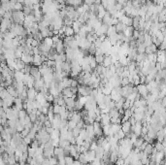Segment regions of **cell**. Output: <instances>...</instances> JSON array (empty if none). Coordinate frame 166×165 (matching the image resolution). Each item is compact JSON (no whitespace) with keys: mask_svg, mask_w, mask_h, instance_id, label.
<instances>
[{"mask_svg":"<svg viewBox=\"0 0 166 165\" xmlns=\"http://www.w3.org/2000/svg\"><path fill=\"white\" fill-rule=\"evenodd\" d=\"M92 88L91 86H84V84H81V86H78V91L77 93L79 94L82 97H87V96L91 95Z\"/></svg>","mask_w":166,"mask_h":165,"instance_id":"1","label":"cell"},{"mask_svg":"<svg viewBox=\"0 0 166 165\" xmlns=\"http://www.w3.org/2000/svg\"><path fill=\"white\" fill-rule=\"evenodd\" d=\"M29 75L33 78V79H34V81L40 80L42 78L41 73H40V71H39V68L36 67V66H32V67H30Z\"/></svg>","mask_w":166,"mask_h":165,"instance_id":"2","label":"cell"},{"mask_svg":"<svg viewBox=\"0 0 166 165\" xmlns=\"http://www.w3.org/2000/svg\"><path fill=\"white\" fill-rule=\"evenodd\" d=\"M136 89H137V92L140 94V96L143 98L146 97L149 93L148 89H147V86H146V84H139L138 86H136Z\"/></svg>","mask_w":166,"mask_h":165,"instance_id":"3","label":"cell"},{"mask_svg":"<svg viewBox=\"0 0 166 165\" xmlns=\"http://www.w3.org/2000/svg\"><path fill=\"white\" fill-rule=\"evenodd\" d=\"M92 126H93V132H94V135L96 136H100L103 134V131H102V126L100 125L98 121H94L92 123Z\"/></svg>","mask_w":166,"mask_h":165,"instance_id":"4","label":"cell"},{"mask_svg":"<svg viewBox=\"0 0 166 165\" xmlns=\"http://www.w3.org/2000/svg\"><path fill=\"white\" fill-rule=\"evenodd\" d=\"M114 64V59H113V57L111 55H106V56H104V60H103V62H102V65L104 66L105 68H108V67H110L111 65H113Z\"/></svg>","mask_w":166,"mask_h":165,"instance_id":"5","label":"cell"},{"mask_svg":"<svg viewBox=\"0 0 166 165\" xmlns=\"http://www.w3.org/2000/svg\"><path fill=\"white\" fill-rule=\"evenodd\" d=\"M26 94H27V98L29 99V100L34 101L37 95V91L35 90L34 88H29L26 90Z\"/></svg>","mask_w":166,"mask_h":165,"instance_id":"6","label":"cell"},{"mask_svg":"<svg viewBox=\"0 0 166 165\" xmlns=\"http://www.w3.org/2000/svg\"><path fill=\"white\" fill-rule=\"evenodd\" d=\"M61 93H62L63 97H73V98H76V95L77 94H74L71 90V88H63L61 90Z\"/></svg>","mask_w":166,"mask_h":165,"instance_id":"7","label":"cell"},{"mask_svg":"<svg viewBox=\"0 0 166 165\" xmlns=\"http://www.w3.org/2000/svg\"><path fill=\"white\" fill-rule=\"evenodd\" d=\"M120 130H122L124 134L129 133L130 130H131V124H130V122L128 121H123L122 125L120 126Z\"/></svg>","mask_w":166,"mask_h":165,"instance_id":"8","label":"cell"},{"mask_svg":"<svg viewBox=\"0 0 166 165\" xmlns=\"http://www.w3.org/2000/svg\"><path fill=\"white\" fill-rule=\"evenodd\" d=\"M13 18L16 22L22 23L23 22V13H22V12H20V11H17L15 13H13Z\"/></svg>","mask_w":166,"mask_h":165,"instance_id":"9","label":"cell"},{"mask_svg":"<svg viewBox=\"0 0 166 165\" xmlns=\"http://www.w3.org/2000/svg\"><path fill=\"white\" fill-rule=\"evenodd\" d=\"M32 63L34 64L35 66H40L43 64V60L41 58V55H34V57H33V60H32Z\"/></svg>","mask_w":166,"mask_h":165,"instance_id":"10","label":"cell"},{"mask_svg":"<svg viewBox=\"0 0 166 165\" xmlns=\"http://www.w3.org/2000/svg\"><path fill=\"white\" fill-rule=\"evenodd\" d=\"M22 61L25 64H28V63H32V60H33V57L30 55H26V53H22Z\"/></svg>","mask_w":166,"mask_h":165,"instance_id":"11","label":"cell"},{"mask_svg":"<svg viewBox=\"0 0 166 165\" xmlns=\"http://www.w3.org/2000/svg\"><path fill=\"white\" fill-rule=\"evenodd\" d=\"M83 107H84V103H82L81 101L78 99V100L75 101V105H74V109L75 111H81L83 109Z\"/></svg>","mask_w":166,"mask_h":165,"instance_id":"12","label":"cell"},{"mask_svg":"<svg viewBox=\"0 0 166 165\" xmlns=\"http://www.w3.org/2000/svg\"><path fill=\"white\" fill-rule=\"evenodd\" d=\"M143 152H144L147 155H148V154H151V152H153V146H151L150 143H148V144L146 145V147L144 148Z\"/></svg>","mask_w":166,"mask_h":165,"instance_id":"13","label":"cell"},{"mask_svg":"<svg viewBox=\"0 0 166 165\" xmlns=\"http://www.w3.org/2000/svg\"><path fill=\"white\" fill-rule=\"evenodd\" d=\"M104 56H105L104 55H99L94 56V59H95L97 64H102V62H103V60H104Z\"/></svg>","mask_w":166,"mask_h":165,"instance_id":"14","label":"cell"},{"mask_svg":"<svg viewBox=\"0 0 166 165\" xmlns=\"http://www.w3.org/2000/svg\"><path fill=\"white\" fill-rule=\"evenodd\" d=\"M145 49H146V46H145L144 44H138V47L136 48V51H138V53H144Z\"/></svg>","mask_w":166,"mask_h":165,"instance_id":"15","label":"cell"},{"mask_svg":"<svg viewBox=\"0 0 166 165\" xmlns=\"http://www.w3.org/2000/svg\"><path fill=\"white\" fill-rule=\"evenodd\" d=\"M52 108H53L54 114H59V111H60V106L58 105V104H54Z\"/></svg>","mask_w":166,"mask_h":165,"instance_id":"16","label":"cell"},{"mask_svg":"<svg viewBox=\"0 0 166 165\" xmlns=\"http://www.w3.org/2000/svg\"><path fill=\"white\" fill-rule=\"evenodd\" d=\"M130 82H129V79L128 78H122V86H127V84H129Z\"/></svg>","mask_w":166,"mask_h":165,"instance_id":"17","label":"cell"},{"mask_svg":"<svg viewBox=\"0 0 166 165\" xmlns=\"http://www.w3.org/2000/svg\"><path fill=\"white\" fill-rule=\"evenodd\" d=\"M70 88H78V81L77 80H71Z\"/></svg>","mask_w":166,"mask_h":165,"instance_id":"18","label":"cell"}]
</instances>
